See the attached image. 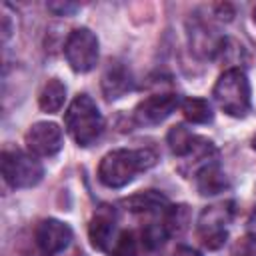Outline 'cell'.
Instances as JSON below:
<instances>
[{"mask_svg": "<svg viewBox=\"0 0 256 256\" xmlns=\"http://www.w3.org/2000/svg\"><path fill=\"white\" fill-rule=\"evenodd\" d=\"M64 56L78 74L90 72L98 62V38L88 28H74L64 44Z\"/></svg>", "mask_w": 256, "mask_h": 256, "instance_id": "5", "label": "cell"}, {"mask_svg": "<svg viewBox=\"0 0 256 256\" xmlns=\"http://www.w3.org/2000/svg\"><path fill=\"white\" fill-rule=\"evenodd\" d=\"M102 90L108 100H116L124 96L128 90H132V76L122 64H114L106 70L102 78Z\"/></svg>", "mask_w": 256, "mask_h": 256, "instance_id": "11", "label": "cell"}, {"mask_svg": "<svg viewBox=\"0 0 256 256\" xmlns=\"http://www.w3.org/2000/svg\"><path fill=\"white\" fill-rule=\"evenodd\" d=\"M196 142H198V136L192 134V132H190L188 128H184L182 124H176V126L168 132V146H170V150H172L174 156H180V158L188 156Z\"/></svg>", "mask_w": 256, "mask_h": 256, "instance_id": "17", "label": "cell"}, {"mask_svg": "<svg viewBox=\"0 0 256 256\" xmlns=\"http://www.w3.org/2000/svg\"><path fill=\"white\" fill-rule=\"evenodd\" d=\"M2 40L6 42L8 38H10V34H12V26H10V14H8V6H4L2 8Z\"/></svg>", "mask_w": 256, "mask_h": 256, "instance_id": "22", "label": "cell"}, {"mask_svg": "<svg viewBox=\"0 0 256 256\" xmlns=\"http://www.w3.org/2000/svg\"><path fill=\"white\" fill-rule=\"evenodd\" d=\"M24 142H26V148L30 150V154L50 158V156L58 154L64 144L62 128L54 122H36L28 128Z\"/></svg>", "mask_w": 256, "mask_h": 256, "instance_id": "7", "label": "cell"}, {"mask_svg": "<svg viewBox=\"0 0 256 256\" xmlns=\"http://www.w3.org/2000/svg\"><path fill=\"white\" fill-rule=\"evenodd\" d=\"M122 204L130 212H158V210L168 208V198L156 190H146V192H138L126 198Z\"/></svg>", "mask_w": 256, "mask_h": 256, "instance_id": "12", "label": "cell"}, {"mask_svg": "<svg viewBox=\"0 0 256 256\" xmlns=\"http://www.w3.org/2000/svg\"><path fill=\"white\" fill-rule=\"evenodd\" d=\"M64 124H66L68 134L78 146L94 144L104 130V118L96 102L88 94H78L70 102L64 114Z\"/></svg>", "mask_w": 256, "mask_h": 256, "instance_id": "2", "label": "cell"}, {"mask_svg": "<svg viewBox=\"0 0 256 256\" xmlns=\"http://www.w3.org/2000/svg\"><path fill=\"white\" fill-rule=\"evenodd\" d=\"M252 20H254V24H256V6L252 8Z\"/></svg>", "mask_w": 256, "mask_h": 256, "instance_id": "24", "label": "cell"}, {"mask_svg": "<svg viewBox=\"0 0 256 256\" xmlns=\"http://www.w3.org/2000/svg\"><path fill=\"white\" fill-rule=\"evenodd\" d=\"M218 106L232 118H244L250 112V82L240 68H228L214 84Z\"/></svg>", "mask_w": 256, "mask_h": 256, "instance_id": "3", "label": "cell"}, {"mask_svg": "<svg viewBox=\"0 0 256 256\" xmlns=\"http://www.w3.org/2000/svg\"><path fill=\"white\" fill-rule=\"evenodd\" d=\"M252 148H254V150H256V136H254V138H252Z\"/></svg>", "mask_w": 256, "mask_h": 256, "instance_id": "25", "label": "cell"}, {"mask_svg": "<svg viewBox=\"0 0 256 256\" xmlns=\"http://www.w3.org/2000/svg\"><path fill=\"white\" fill-rule=\"evenodd\" d=\"M178 104H180V100L174 92L152 94L136 104L132 118L138 126H156V124L164 122L176 110Z\"/></svg>", "mask_w": 256, "mask_h": 256, "instance_id": "8", "label": "cell"}, {"mask_svg": "<svg viewBox=\"0 0 256 256\" xmlns=\"http://www.w3.org/2000/svg\"><path fill=\"white\" fill-rule=\"evenodd\" d=\"M230 256H256V234H244L232 246Z\"/></svg>", "mask_w": 256, "mask_h": 256, "instance_id": "20", "label": "cell"}, {"mask_svg": "<svg viewBox=\"0 0 256 256\" xmlns=\"http://www.w3.org/2000/svg\"><path fill=\"white\" fill-rule=\"evenodd\" d=\"M80 6L74 2H48V10L56 16H72Z\"/></svg>", "mask_w": 256, "mask_h": 256, "instance_id": "21", "label": "cell"}, {"mask_svg": "<svg viewBox=\"0 0 256 256\" xmlns=\"http://www.w3.org/2000/svg\"><path fill=\"white\" fill-rule=\"evenodd\" d=\"M172 256H200L194 248H188V246H178L176 250H174V254Z\"/></svg>", "mask_w": 256, "mask_h": 256, "instance_id": "23", "label": "cell"}, {"mask_svg": "<svg viewBox=\"0 0 256 256\" xmlns=\"http://www.w3.org/2000/svg\"><path fill=\"white\" fill-rule=\"evenodd\" d=\"M158 156L152 148H118L108 152L98 166V180L108 188H122L136 174L152 168Z\"/></svg>", "mask_w": 256, "mask_h": 256, "instance_id": "1", "label": "cell"}, {"mask_svg": "<svg viewBox=\"0 0 256 256\" xmlns=\"http://www.w3.org/2000/svg\"><path fill=\"white\" fill-rule=\"evenodd\" d=\"M196 186L202 196H212V194H218L224 188H228V180L216 164H206L196 174Z\"/></svg>", "mask_w": 256, "mask_h": 256, "instance_id": "13", "label": "cell"}, {"mask_svg": "<svg viewBox=\"0 0 256 256\" xmlns=\"http://www.w3.org/2000/svg\"><path fill=\"white\" fill-rule=\"evenodd\" d=\"M34 240L38 250L44 256H56L62 252L70 240H72V228L66 222H60L56 218H44L34 232Z\"/></svg>", "mask_w": 256, "mask_h": 256, "instance_id": "9", "label": "cell"}, {"mask_svg": "<svg viewBox=\"0 0 256 256\" xmlns=\"http://www.w3.org/2000/svg\"><path fill=\"white\" fill-rule=\"evenodd\" d=\"M64 100H66V86L58 78H50L40 90L38 106H40V110L54 114L64 106Z\"/></svg>", "mask_w": 256, "mask_h": 256, "instance_id": "14", "label": "cell"}, {"mask_svg": "<svg viewBox=\"0 0 256 256\" xmlns=\"http://www.w3.org/2000/svg\"><path fill=\"white\" fill-rule=\"evenodd\" d=\"M180 110H182L184 118L188 122H192V124H208L214 118L212 106L204 98H194V96L184 98L182 104H180Z\"/></svg>", "mask_w": 256, "mask_h": 256, "instance_id": "15", "label": "cell"}, {"mask_svg": "<svg viewBox=\"0 0 256 256\" xmlns=\"http://www.w3.org/2000/svg\"><path fill=\"white\" fill-rule=\"evenodd\" d=\"M232 204H214L202 210L198 218V238L208 250H218L226 236L232 220Z\"/></svg>", "mask_w": 256, "mask_h": 256, "instance_id": "6", "label": "cell"}, {"mask_svg": "<svg viewBox=\"0 0 256 256\" xmlns=\"http://www.w3.org/2000/svg\"><path fill=\"white\" fill-rule=\"evenodd\" d=\"M114 228H116V212L112 206L102 204L94 210L90 224H88V238L96 250H110L114 242Z\"/></svg>", "mask_w": 256, "mask_h": 256, "instance_id": "10", "label": "cell"}, {"mask_svg": "<svg viewBox=\"0 0 256 256\" xmlns=\"http://www.w3.org/2000/svg\"><path fill=\"white\" fill-rule=\"evenodd\" d=\"M0 164L2 176L10 188H32L44 176L42 164L34 156L20 150H4Z\"/></svg>", "mask_w": 256, "mask_h": 256, "instance_id": "4", "label": "cell"}, {"mask_svg": "<svg viewBox=\"0 0 256 256\" xmlns=\"http://www.w3.org/2000/svg\"><path fill=\"white\" fill-rule=\"evenodd\" d=\"M110 256H136L138 254V246H136V238L132 232L124 230L110 246L108 250Z\"/></svg>", "mask_w": 256, "mask_h": 256, "instance_id": "18", "label": "cell"}, {"mask_svg": "<svg viewBox=\"0 0 256 256\" xmlns=\"http://www.w3.org/2000/svg\"><path fill=\"white\" fill-rule=\"evenodd\" d=\"M190 226V210L186 204L168 206L164 210V230L168 236H182Z\"/></svg>", "mask_w": 256, "mask_h": 256, "instance_id": "16", "label": "cell"}, {"mask_svg": "<svg viewBox=\"0 0 256 256\" xmlns=\"http://www.w3.org/2000/svg\"><path fill=\"white\" fill-rule=\"evenodd\" d=\"M166 230H164V224H150L144 232H142V244L148 248V250H154L158 246H162L164 238H166Z\"/></svg>", "mask_w": 256, "mask_h": 256, "instance_id": "19", "label": "cell"}]
</instances>
